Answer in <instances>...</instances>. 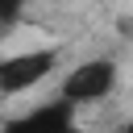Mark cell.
I'll return each instance as SVG.
<instances>
[{
  "instance_id": "cell-1",
  "label": "cell",
  "mask_w": 133,
  "mask_h": 133,
  "mask_svg": "<svg viewBox=\"0 0 133 133\" xmlns=\"http://www.w3.org/2000/svg\"><path fill=\"white\" fill-rule=\"evenodd\" d=\"M112 87H116V62H112V58H87V62H79V66L62 79V91H58V96H62L66 104L83 108V104L104 100Z\"/></svg>"
},
{
  "instance_id": "cell-2",
  "label": "cell",
  "mask_w": 133,
  "mask_h": 133,
  "mask_svg": "<svg viewBox=\"0 0 133 133\" xmlns=\"http://www.w3.org/2000/svg\"><path fill=\"white\" fill-rule=\"evenodd\" d=\"M54 66H58V50H54V46H37V50L8 54V58H0V91H4V96L29 91V87L42 83Z\"/></svg>"
},
{
  "instance_id": "cell-3",
  "label": "cell",
  "mask_w": 133,
  "mask_h": 133,
  "mask_svg": "<svg viewBox=\"0 0 133 133\" xmlns=\"http://www.w3.org/2000/svg\"><path fill=\"white\" fill-rule=\"evenodd\" d=\"M0 133H79V116H75V104H66L58 96L50 104H37V108L4 121Z\"/></svg>"
},
{
  "instance_id": "cell-4",
  "label": "cell",
  "mask_w": 133,
  "mask_h": 133,
  "mask_svg": "<svg viewBox=\"0 0 133 133\" xmlns=\"http://www.w3.org/2000/svg\"><path fill=\"white\" fill-rule=\"evenodd\" d=\"M25 8H29V0H0V25H12Z\"/></svg>"
},
{
  "instance_id": "cell-5",
  "label": "cell",
  "mask_w": 133,
  "mask_h": 133,
  "mask_svg": "<svg viewBox=\"0 0 133 133\" xmlns=\"http://www.w3.org/2000/svg\"><path fill=\"white\" fill-rule=\"evenodd\" d=\"M125 133H133V121H129V125H125Z\"/></svg>"
}]
</instances>
